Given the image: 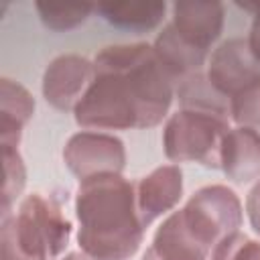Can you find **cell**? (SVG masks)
Listing matches in <instances>:
<instances>
[{"label": "cell", "instance_id": "cell-6", "mask_svg": "<svg viewBox=\"0 0 260 260\" xmlns=\"http://www.w3.org/2000/svg\"><path fill=\"white\" fill-rule=\"evenodd\" d=\"M63 162L79 181L104 173H122L126 167V148L110 132L81 130L65 142Z\"/></svg>", "mask_w": 260, "mask_h": 260}, {"label": "cell", "instance_id": "cell-11", "mask_svg": "<svg viewBox=\"0 0 260 260\" xmlns=\"http://www.w3.org/2000/svg\"><path fill=\"white\" fill-rule=\"evenodd\" d=\"M209 250L185 221L181 209L171 211L156 228L140 260H207Z\"/></svg>", "mask_w": 260, "mask_h": 260}, {"label": "cell", "instance_id": "cell-21", "mask_svg": "<svg viewBox=\"0 0 260 260\" xmlns=\"http://www.w3.org/2000/svg\"><path fill=\"white\" fill-rule=\"evenodd\" d=\"M246 215L252 225V230L260 236V179L252 185L246 197Z\"/></svg>", "mask_w": 260, "mask_h": 260}, {"label": "cell", "instance_id": "cell-8", "mask_svg": "<svg viewBox=\"0 0 260 260\" xmlns=\"http://www.w3.org/2000/svg\"><path fill=\"white\" fill-rule=\"evenodd\" d=\"M93 79V61L77 53L57 55L43 73V98L61 112H73Z\"/></svg>", "mask_w": 260, "mask_h": 260}, {"label": "cell", "instance_id": "cell-5", "mask_svg": "<svg viewBox=\"0 0 260 260\" xmlns=\"http://www.w3.org/2000/svg\"><path fill=\"white\" fill-rule=\"evenodd\" d=\"M185 221L211 252L225 236L240 232L244 209L238 193L221 183L203 185L181 207Z\"/></svg>", "mask_w": 260, "mask_h": 260}, {"label": "cell", "instance_id": "cell-9", "mask_svg": "<svg viewBox=\"0 0 260 260\" xmlns=\"http://www.w3.org/2000/svg\"><path fill=\"white\" fill-rule=\"evenodd\" d=\"M183 197V173L179 165H160L134 183L136 211L144 228L169 213Z\"/></svg>", "mask_w": 260, "mask_h": 260}, {"label": "cell", "instance_id": "cell-20", "mask_svg": "<svg viewBox=\"0 0 260 260\" xmlns=\"http://www.w3.org/2000/svg\"><path fill=\"white\" fill-rule=\"evenodd\" d=\"M238 6L244 8V10H252L254 12V18H252L246 43H248V49H250L254 61L260 65V4H238Z\"/></svg>", "mask_w": 260, "mask_h": 260}, {"label": "cell", "instance_id": "cell-4", "mask_svg": "<svg viewBox=\"0 0 260 260\" xmlns=\"http://www.w3.org/2000/svg\"><path fill=\"white\" fill-rule=\"evenodd\" d=\"M230 118L219 112L181 108L169 116L162 128L165 156L177 162H197L205 169H219V152Z\"/></svg>", "mask_w": 260, "mask_h": 260}, {"label": "cell", "instance_id": "cell-18", "mask_svg": "<svg viewBox=\"0 0 260 260\" xmlns=\"http://www.w3.org/2000/svg\"><path fill=\"white\" fill-rule=\"evenodd\" d=\"M41 22L51 30H71L85 22V18L95 10V4H53L35 2Z\"/></svg>", "mask_w": 260, "mask_h": 260}, {"label": "cell", "instance_id": "cell-1", "mask_svg": "<svg viewBox=\"0 0 260 260\" xmlns=\"http://www.w3.org/2000/svg\"><path fill=\"white\" fill-rule=\"evenodd\" d=\"M93 79L77 102L73 118L83 130H144L169 114L173 79L152 45H110L93 55Z\"/></svg>", "mask_w": 260, "mask_h": 260}, {"label": "cell", "instance_id": "cell-12", "mask_svg": "<svg viewBox=\"0 0 260 260\" xmlns=\"http://www.w3.org/2000/svg\"><path fill=\"white\" fill-rule=\"evenodd\" d=\"M219 169L238 185L260 179V130L248 126L230 128L221 142Z\"/></svg>", "mask_w": 260, "mask_h": 260}, {"label": "cell", "instance_id": "cell-17", "mask_svg": "<svg viewBox=\"0 0 260 260\" xmlns=\"http://www.w3.org/2000/svg\"><path fill=\"white\" fill-rule=\"evenodd\" d=\"M4 160V181H2V217L10 215L16 207V201L22 199V191L26 185V167L18 152V148H2Z\"/></svg>", "mask_w": 260, "mask_h": 260}, {"label": "cell", "instance_id": "cell-2", "mask_svg": "<svg viewBox=\"0 0 260 260\" xmlns=\"http://www.w3.org/2000/svg\"><path fill=\"white\" fill-rule=\"evenodd\" d=\"M77 244L93 260H130L144 238L134 183L122 173L79 181L75 191Z\"/></svg>", "mask_w": 260, "mask_h": 260}, {"label": "cell", "instance_id": "cell-15", "mask_svg": "<svg viewBox=\"0 0 260 260\" xmlns=\"http://www.w3.org/2000/svg\"><path fill=\"white\" fill-rule=\"evenodd\" d=\"M167 2H104L95 4V12L116 28L150 30L158 26L167 14Z\"/></svg>", "mask_w": 260, "mask_h": 260}, {"label": "cell", "instance_id": "cell-3", "mask_svg": "<svg viewBox=\"0 0 260 260\" xmlns=\"http://www.w3.org/2000/svg\"><path fill=\"white\" fill-rule=\"evenodd\" d=\"M67 191L28 193L0 223V260H57L69 246L71 221L63 211Z\"/></svg>", "mask_w": 260, "mask_h": 260}, {"label": "cell", "instance_id": "cell-22", "mask_svg": "<svg viewBox=\"0 0 260 260\" xmlns=\"http://www.w3.org/2000/svg\"><path fill=\"white\" fill-rule=\"evenodd\" d=\"M57 260H93V258L79 250V252H69V254H65V256H61V258H57Z\"/></svg>", "mask_w": 260, "mask_h": 260}, {"label": "cell", "instance_id": "cell-13", "mask_svg": "<svg viewBox=\"0 0 260 260\" xmlns=\"http://www.w3.org/2000/svg\"><path fill=\"white\" fill-rule=\"evenodd\" d=\"M35 114V98L30 91L10 77L0 81V144L2 148H18L22 130Z\"/></svg>", "mask_w": 260, "mask_h": 260}, {"label": "cell", "instance_id": "cell-14", "mask_svg": "<svg viewBox=\"0 0 260 260\" xmlns=\"http://www.w3.org/2000/svg\"><path fill=\"white\" fill-rule=\"evenodd\" d=\"M152 51L156 55V59L160 61L162 69L169 73V77L173 81H183L189 75H195L199 71H203V65L207 61V53L187 45L175 30L173 26L167 22L162 26V30L156 35L154 43H152Z\"/></svg>", "mask_w": 260, "mask_h": 260}, {"label": "cell", "instance_id": "cell-10", "mask_svg": "<svg viewBox=\"0 0 260 260\" xmlns=\"http://www.w3.org/2000/svg\"><path fill=\"white\" fill-rule=\"evenodd\" d=\"M173 30L191 47L209 55L223 28V4L211 0H181L171 6Z\"/></svg>", "mask_w": 260, "mask_h": 260}, {"label": "cell", "instance_id": "cell-16", "mask_svg": "<svg viewBox=\"0 0 260 260\" xmlns=\"http://www.w3.org/2000/svg\"><path fill=\"white\" fill-rule=\"evenodd\" d=\"M177 95L181 102V108H199V110H211L225 114L230 118V106L228 102L209 85L205 71H199L195 75H189L183 79L177 87Z\"/></svg>", "mask_w": 260, "mask_h": 260}, {"label": "cell", "instance_id": "cell-19", "mask_svg": "<svg viewBox=\"0 0 260 260\" xmlns=\"http://www.w3.org/2000/svg\"><path fill=\"white\" fill-rule=\"evenodd\" d=\"M209 260H260V240L234 232L211 250Z\"/></svg>", "mask_w": 260, "mask_h": 260}, {"label": "cell", "instance_id": "cell-7", "mask_svg": "<svg viewBox=\"0 0 260 260\" xmlns=\"http://www.w3.org/2000/svg\"><path fill=\"white\" fill-rule=\"evenodd\" d=\"M205 77L230 104L244 91L260 85V65L254 61L246 39H228L209 55Z\"/></svg>", "mask_w": 260, "mask_h": 260}]
</instances>
